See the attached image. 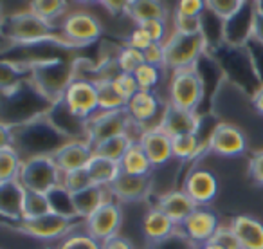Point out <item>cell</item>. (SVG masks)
<instances>
[{"label":"cell","instance_id":"db71d44e","mask_svg":"<svg viewBox=\"0 0 263 249\" xmlns=\"http://www.w3.org/2000/svg\"><path fill=\"white\" fill-rule=\"evenodd\" d=\"M126 45H130V47H134V49H139V51H144L148 45H152V40L148 38V34L144 33L141 27H136V29L130 33V37H128Z\"/></svg>","mask_w":263,"mask_h":249},{"label":"cell","instance_id":"f546056e","mask_svg":"<svg viewBox=\"0 0 263 249\" xmlns=\"http://www.w3.org/2000/svg\"><path fill=\"white\" fill-rule=\"evenodd\" d=\"M172 148H173V157L182 163L197 159L198 155L208 150V147L202 143L198 134H182V136L172 137Z\"/></svg>","mask_w":263,"mask_h":249},{"label":"cell","instance_id":"bcb514c9","mask_svg":"<svg viewBox=\"0 0 263 249\" xmlns=\"http://www.w3.org/2000/svg\"><path fill=\"white\" fill-rule=\"evenodd\" d=\"M114 87L123 96V99L126 103H130V99L141 91L139 85H137L136 76H134V74H126V73H119L114 78Z\"/></svg>","mask_w":263,"mask_h":249},{"label":"cell","instance_id":"d6a6232c","mask_svg":"<svg viewBox=\"0 0 263 249\" xmlns=\"http://www.w3.org/2000/svg\"><path fill=\"white\" fill-rule=\"evenodd\" d=\"M27 80H31L29 67L9 62V60H2V63H0V92L2 94L13 91Z\"/></svg>","mask_w":263,"mask_h":249},{"label":"cell","instance_id":"5b68a950","mask_svg":"<svg viewBox=\"0 0 263 249\" xmlns=\"http://www.w3.org/2000/svg\"><path fill=\"white\" fill-rule=\"evenodd\" d=\"M208 52V40L204 33L184 34L172 31L164 42V69L180 70L197 67L198 60Z\"/></svg>","mask_w":263,"mask_h":249},{"label":"cell","instance_id":"7dc6e473","mask_svg":"<svg viewBox=\"0 0 263 249\" xmlns=\"http://www.w3.org/2000/svg\"><path fill=\"white\" fill-rule=\"evenodd\" d=\"M137 27H141V29L148 34L152 44H164L170 37L168 22H166V20H148V22L139 24Z\"/></svg>","mask_w":263,"mask_h":249},{"label":"cell","instance_id":"816d5d0a","mask_svg":"<svg viewBox=\"0 0 263 249\" xmlns=\"http://www.w3.org/2000/svg\"><path fill=\"white\" fill-rule=\"evenodd\" d=\"M173 11L180 13V15L200 16L205 11V2H200V0H180L179 4L173 8Z\"/></svg>","mask_w":263,"mask_h":249},{"label":"cell","instance_id":"277c9868","mask_svg":"<svg viewBox=\"0 0 263 249\" xmlns=\"http://www.w3.org/2000/svg\"><path fill=\"white\" fill-rule=\"evenodd\" d=\"M80 58H60L51 62L36 63L31 65V81L38 87V91L51 99L52 103H58L63 99L69 85L76 80V62Z\"/></svg>","mask_w":263,"mask_h":249},{"label":"cell","instance_id":"4316f807","mask_svg":"<svg viewBox=\"0 0 263 249\" xmlns=\"http://www.w3.org/2000/svg\"><path fill=\"white\" fill-rule=\"evenodd\" d=\"M177 229H179V226L164 211H161L157 206L148 209V213L143 219V231L146 235L148 242L162 240V238L173 235Z\"/></svg>","mask_w":263,"mask_h":249},{"label":"cell","instance_id":"5bb4252c","mask_svg":"<svg viewBox=\"0 0 263 249\" xmlns=\"http://www.w3.org/2000/svg\"><path fill=\"white\" fill-rule=\"evenodd\" d=\"M155 127H159L170 137L182 136V134H198L202 127V117L197 112H187L168 103L162 109L159 123Z\"/></svg>","mask_w":263,"mask_h":249},{"label":"cell","instance_id":"f5cc1de1","mask_svg":"<svg viewBox=\"0 0 263 249\" xmlns=\"http://www.w3.org/2000/svg\"><path fill=\"white\" fill-rule=\"evenodd\" d=\"M252 42L263 45V2H254V22H252Z\"/></svg>","mask_w":263,"mask_h":249},{"label":"cell","instance_id":"11a10c76","mask_svg":"<svg viewBox=\"0 0 263 249\" xmlns=\"http://www.w3.org/2000/svg\"><path fill=\"white\" fill-rule=\"evenodd\" d=\"M103 249H134V244L128 238L117 235V237H112L110 240L103 242Z\"/></svg>","mask_w":263,"mask_h":249},{"label":"cell","instance_id":"603a6c76","mask_svg":"<svg viewBox=\"0 0 263 249\" xmlns=\"http://www.w3.org/2000/svg\"><path fill=\"white\" fill-rule=\"evenodd\" d=\"M92 155H94V150L87 141H69L52 155V159L62 170V173H69L74 170L87 168Z\"/></svg>","mask_w":263,"mask_h":249},{"label":"cell","instance_id":"60d3db41","mask_svg":"<svg viewBox=\"0 0 263 249\" xmlns=\"http://www.w3.org/2000/svg\"><path fill=\"white\" fill-rule=\"evenodd\" d=\"M58 249H103V244L87 231H76L60 242Z\"/></svg>","mask_w":263,"mask_h":249},{"label":"cell","instance_id":"4fadbf2b","mask_svg":"<svg viewBox=\"0 0 263 249\" xmlns=\"http://www.w3.org/2000/svg\"><path fill=\"white\" fill-rule=\"evenodd\" d=\"M208 150L220 157H236L247 150V137L233 123H216L208 143Z\"/></svg>","mask_w":263,"mask_h":249},{"label":"cell","instance_id":"30bf717a","mask_svg":"<svg viewBox=\"0 0 263 249\" xmlns=\"http://www.w3.org/2000/svg\"><path fill=\"white\" fill-rule=\"evenodd\" d=\"M132 127H134V121H132L128 109L98 112L87 123V141L90 147H96L98 143L110 139V137L128 134Z\"/></svg>","mask_w":263,"mask_h":249},{"label":"cell","instance_id":"f35d334b","mask_svg":"<svg viewBox=\"0 0 263 249\" xmlns=\"http://www.w3.org/2000/svg\"><path fill=\"white\" fill-rule=\"evenodd\" d=\"M116 58H117L119 73H126V74H134L144 63L143 51L130 47V45H123L119 49V52L116 55Z\"/></svg>","mask_w":263,"mask_h":249},{"label":"cell","instance_id":"d4e9b609","mask_svg":"<svg viewBox=\"0 0 263 249\" xmlns=\"http://www.w3.org/2000/svg\"><path fill=\"white\" fill-rule=\"evenodd\" d=\"M241 249H263V222L251 215H236L231 220Z\"/></svg>","mask_w":263,"mask_h":249},{"label":"cell","instance_id":"7a4b0ae2","mask_svg":"<svg viewBox=\"0 0 263 249\" xmlns=\"http://www.w3.org/2000/svg\"><path fill=\"white\" fill-rule=\"evenodd\" d=\"M9 129H11V147L22 155L24 161L40 155H54L63 145L70 141L47 119V116Z\"/></svg>","mask_w":263,"mask_h":249},{"label":"cell","instance_id":"836d02e7","mask_svg":"<svg viewBox=\"0 0 263 249\" xmlns=\"http://www.w3.org/2000/svg\"><path fill=\"white\" fill-rule=\"evenodd\" d=\"M94 85H96V91H98L99 112L121 110L128 106V103L123 99V96L114 87V80H98L94 81Z\"/></svg>","mask_w":263,"mask_h":249},{"label":"cell","instance_id":"d590c367","mask_svg":"<svg viewBox=\"0 0 263 249\" xmlns=\"http://www.w3.org/2000/svg\"><path fill=\"white\" fill-rule=\"evenodd\" d=\"M47 201L51 206V211L56 215L62 217H78L76 209H74V202H72V193L67 190L63 184H58L52 190H49L47 193Z\"/></svg>","mask_w":263,"mask_h":249},{"label":"cell","instance_id":"e0dca14e","mask_svg":"<svg viewBox=\"0 0 263 249\" xmlns=\"http://www.w3.org/2000/svg\"><path fill=\"white\" fill-rule=\"evenodd\" d=\"M137 143L148 155L154 168H161L166 163L173 159V148H172V137L166 132H162L159 127H152L139 134Z\"/></svg>","mask_w":263,"mask_h":249},{"label":"cell","instance_id":"1f68e13d","mask_svg":"<svg viewBox=\"0 0 263 249\" xmlns=\"http://www.w3.org/2000/svg\"><path fill=\"white\" fill-rule=\"evenodd\" d=\"M119 166L121 172L128 175H152V170H154V165L139 147V143H136L124 154V157L119 161Z\"/></svg>","mask_w":263,"mask_h":249},{"label":"cell","instance_id":"9c48e42d","mask_svg":"<svg viewBox=\"0 0 263 249\" xmlns=\"http://www.w3.org/2000/svg\"><path fill=\"white\" fill-rule=\"evenodd\" d=\"M60 33L70 45L81 49L96 44L101 38L103 26L88 11H72L63 16L60 24Z\"/></svg>","mask_w":263,"mask_h":249},{"label":"cell","instance_id":"ac0fdd59","mask_svg":"<svg viewBox=\"0 0 263 249\" xmlns=\"http://www.w3.org/2000/svg\"><path fill=\"white\" fill-rule=\"evenodd\" d=\"M182 190L197 202V206H208L218 193V179L211 170L195 168L186 175Z\"/></svg>","mask_w":263,"mask_h":249},{"label":"cell","instance_id":"7402d4cb","mask_svg":"<svg viewBox=\"0 0 263 249\" xmlns=\"http://www.w3.org/2000/svg\"><path fill=\"white\" fill-rule=\"evenodd\" d=\"M24 193L26 188L20 181L0 183V215L4 224H16L24 220Z\"/></svg>","mask_w":263,"mask_h":249},{"label":"cell","instance_id":"9f6ffc18","mask_svg":"<svg viewBox=\"0 0 263 249\" xmlns=\"http://www.w3.org/2000/svg\"><path fill=\"white\" fill-rule=\"evenodd\" d=\"M101 8L108 9L110 15H119V13L126 11V2H101Z\"/></svg>","mask_w":263,"mask_h":249},{"label":"cell","instance_id":"52a82bcc","mask_svg":"<svg viewBox=\"0 0 263 249\" xmlns=\"http://www.w3.org/2000/svg\"><path fill=\"white\" fill-rule=\"evenodd\" d=\"M170 105L177 109L197 112L205 98V85L197 69H180L172 73L168 85Z\"/></svg>","mask_w":263,"mask_h":249},{"label":"cell","instance_id":"3957f363","mask_svg":"<svg viewBox=\"0 0 263 249\" xmlns=\"http://www.w3.org/2000/svg\"><path fill=\"white\" fill-rule=\"evenodd\" d=\"M0 33L6 44H33V42L60 38V26L34 15L29 8L26 11H16L4 15L0 22Z\"/></svg>","mask_w":263,"mask_h":249},{"label":"cell","instance_id":"ee69618b","mask_svg":"<svg viewBox=\"0 0 263 249\" xmlns=\"http://www.w3.org/2000/svg\"><path fill=\"white\" fill-rule=\"evenodd\" d=\"M161 70L162 69H159V67L143 63V65L134 73V76H136L137 85H139L141 91L154 92V88L157 87L159 81H161Z\"/></svg>","mask_w":263,"mask_h":249},{"label":"cell","instance_id":"ffe728a7","mask_svg":"<svg viewBox=\"0 0 263 249\" xmlns=\"http://www.w3.org/2000/svg\"><path fill=\"white\" fill-rule=\"evenodd\" d=\"M47 119L54 124L56 129L70 141H87V123L80 117H76L67 105L63 103V99H60L58 103L52 105V109L49 110ZM88 143V141H87Z\"/></svg>","mask_w":263,"mask_h":249},{"label":"cell","instance_id":"f6af8a7d","mask_svg":"<svg viewBox=\"0 0 263 249\" xmlns=\"http://www.w3.org/2000/svg\"><path fill=\"white\" fill-rule=\"evenodd\" d=\"M204 15V13H202ZM200 16H190V15H180V13L173 11V31H179L184 34H197L202 33L204 29V22Z\"/></svg>","mask_w":263,"mask_h":249},{"label":"cell","instance_id":"44dd1931","mask_svg":"<svg viewBox=\"0 0 263 249\" xmlns=\"http://www.w3.org/2000/svg\"><path fill=\"white\" fill-rule=\"evenodd\" d=\"M128 112L134 121V127L141 129V132L146 129H152L150 123L155 121L159 116V109H161V99L157 98L155 92L139 91L128 103Z\"/></svg>","mask_w":263,"mask_h":249},{"label":"cell","instance_id":"6da1fadb","mask_svg":"<svg viewBox=\"0 0 263 249\" xmlns=\"http://www.w3.org/2000/svg\"><path fill=\"white\" fill-rule=\"evenodd\" d=\"M54 103L47 99L31 80L20 83L13 91L2 94L0 103V116L2 124L20 127L31 123L40 117H45Z\"/></svg>","mask_w":263,"mask_h":249},{"label":"cell","instance_id":"7bdbcfd3","mask_svg":"<svg viewBox=\"0 0 263 249\" xmlns=\"http://www.w3.org/2000/svg\"><path fill=\"white\" fill-rule=\"evenodd\" d=\"M62 184L70 193H78V191L90 188L92 184H94V181H92L87 168H81V170H74V172H69V173H63Z\"/></svg>","mask_w":263,"mask_h":249},{"label":"cell","instance_id":"d6986e66","mask_svg":"<svg viewBox=\"0 0 263 249\" xmlns=\"http://www.w3.org/2000/svg\"><path fill=\"white\" fill-rule=\"evenodd\" d=\"M152 184V175H128L121 172L119 177L108 186V191L117 201L139 202L148 197Z\"/></svg>","mask_w":263,"mask_h":249},{"label":"cell","instance_id":"c3c4849f","mask_svg":"<svg viewBox=\"0 0 263 249\" xmlns=\"http://www.w3.org/2000/svg\"><path fill=\"white\" fill-rule=\"evenodd\" d=\"M211 244L218 245V247L222 249H241V244L240 240H238L236 233H234V229L229 226H220L218 229H216L215 237L211 238Z\"/></svg>","mask_w":263,"mask_h":249},{"label":"cell","instance_id":"8d00e7d4","mask_svg":"<svg viewBox=\"0 0 263 249\" xmlns=\"http://www.w3.org/2000/svg\"><path fill=\"white\" fill-rule=\"evenodd\" d=\"M47 213H51L47 195L34 190H26L24 193V220L38 219Z\"/></svg>","mask_w":263,"mask_h":249},{"label":"cell","instance_id":"ba28073f","mask_svg":"<svg viewBox=\"0 0 263 249\" xmlns=\"http://www.w3.org/2000/svg\"><path fill=\"white\" fill-rule=\"evenodd\" d=\"M63 173L54 163L52 155L26 159L20 170L18 181L26 190H34L40 193H47L54 186L62 184Z\"/></svg>","mask_w":263,"mask_h":249},{"label":"cell","instance_id":"7c38bea8","mask_svg":"<svg viewBox=\"0 0 263 249\" xmlns=\"http://www.w3.org/2000/svg\"><path fill=\"white\" fill-rule=\"evenodd\" d=\"M121 224H123V208L119 202L108 199L101 208H98L85 220V231L103 244L112 237H117Z\"/></svg>","mask_w":263,"mask_h":249},{"label":"cell","instance_id":"680465c9","mask_svg":"<svg viewBox=\"0 0 263 249\" xmlns=\"http://www.w3.org/2000/svg\"><path fill=\"white\" fill-rule=\"evenodd\" d=\"M200 249H222V247H218V245H215V244H211V242H208V244L200 245Z\"/></svg>","mask_w":263,"mask_h":249},{"label":"cell","instance_id":"f1b7e54d","mask_svg":"<svg viewBox=\"0 0 263 249\" xmlns=\"http://www.w3.org/2000/svg\"><path fill=\"white\" fill-rule=\"evenodd\" d=\"M87 170H88V173H90L94 184L105 186V188H108L121 173L119 163L112 161V159L101 157V155H92L90 163L87 165Z\"/></svg>","mask_w":263,"mask_h":249},{"label":"cell","instance_id":"8992f818","mask_svg":"<svg viewBox=\"0 0 263 249\" xmlns=\"http://www.w3.org/2000/svg\"><path fill=\"white\" fill-rule=\"evenodd\" d=\"M18 233L29 235L38 240H60L67 238L69 235L76 233L78 227L85 226V220L81 217H62L56 213H47L44 217L31 220H22L16 224H4Z\"/></svg>","mask_w":263,"mask_h":249},{"label":"cell","instance_id":"e575fe53","mask_svg":"<svg viewBox=\"0 0 263 249\" xmlns=\"http://www.w3.org/2000/svg\"><path fill=\"white\" fill-rule=\"evenodd\" d=\"M24 157L13 147L0 148V183H13L18 181Z\"/></svg>","mask_w":263,"mask_h":249},{"label":"cell","instance_id":"8fae6325","mask_svg":"<svg viewBox=\"0 0 263 249\" xmlns=\"http://www.w3.org/2000/svg\"><path fill=\"white\" fill-rule=\"evenodd\" d=\"M63 103L80 119L88 121L90 117H94L99 112L98 91H96L94 81L76 78L67 88L65 96H63Z\"/></svg>","mask_w":263,"mask_h":249},{"label":"cell","instance_id":"74e56055","mask_svg":"<svg viewBox=\"0 0 263 249\" xmlns=\"http://www.w3.org/2000/svg\"><path fill=\"white\" fill-rule=\"evenodd\" d=\"M29 9L40 19L54 24V20L65 13L67 4L63 0H34L29 4Z\"/></svg>","mask_w":263,"mask_h":249},{"label":"cell","instance_id":"b9f144b4","mask_svg":"<svg viewBox=\"0 0 263 249\" xmlns=\"http://www.w3.org/2000/svg\"><path fill=\"white\" fill-rule=\"evenodd\" d=\"M205 6H208V9L213 15H216L220 20L226 22V20L233 19V16L243 8L245 2L243 0H208Z\"/></svg>","mask_w":263,"mask_h":249},{"label":"cell","instance_id":"83f0119b","mask_svg":"<svg viewBox=\"0 0 263 249\" xmlns=\"http://www.w3.org/2000/svg\"><path fill=\"white\" fill-rule=\"evenodd\" d=\"M124 15L139 26L148 20H168V8L157 0H130L126 2Z\"/></svg>","mask_w":263,"mask_h":249},{"label":"cell","instance_id":"4dcf8cb0","mask_svg":"<svg viewBox=\"0 0 263 249\" xmlns=\"http://www.w3.org/2000/svg\"><path fill=\"white\" fill-rule=\"evenodd\" d=\"M137 143V139L128 134H121V136H116V137H110L106 141H101L98 143L96 147H92L94 150V155H101V157H106V159H112V161H117L119 163L121 159L124 157L128 150H130L134 145Z\"/></svg>","mask_w":263,"mask_h":249},{"label":"cell","instance_id":"9a60e30c","mask_svg":"<svg viewBox=\"0 0 263 249\" xmlns=\"http://www.w3.org/2000/svg\"><path fill=\"white\" fill-rule=\"evenodd\" d=\"M252 22H254V2H245V6L223 22V44L229 47H247L252 40Z\"/></svg>","mask_w":263,"mask_h":249},{"label":"cell","instance_id":"6f0895ef","mask_svg":"<svg viewBox=\"0 0 263 249\" xmlns=\"http://www.w3.org/2000/svg\"><path fill=\"white\" fill-rule=\"evenodd\" d=\"M252 105L259 114H263V83L256 87V91L252 92Z\"/></svg>","mask_w":263,"mask_h":249},{"label":"cell","instance_id":"ab89813d","mask_svg":"<svg viewBox=\"0 0 263 249\" xmlns=\"http://www.w3.org/2000/svg\"><path fill=\"white\" fill-rule=\"evenodd\" d=\"M146 249H200V245L195 244V242L179 227L175 233L162 238V240L148 242Z\"/></svg>","mask_w":263,"mask_h":249},{"label":"cell","instance_id":"cb8c5ba5","mask_svg":"<svg viewBox=\"0 0 263 249\" xmlns=\"http://www.w3.org/2000/svg\"><path fill=\"white\" fill-rule=\"evenodd\" d=\"M157 208L164 211L177 226H182V222L198 208L197 202L190 197L184 190H170L166 193L159 195Z\"/></svg>","mask_w":263,"mask_h":249},{"label":"cell","instance_id":"681fc988","mask_svg":"<svg viewBox=\"0 0 263 249\" xmlns=\"http://www.w3.org/2000/svg\"><path fill=\"white\" fill-rule=\"evenodd\" d=\"M247 172L252 183L263 186V150H258L249 157Z\"/></svg>","mask_w":263,"mask_h":249},{"label":"cell","instance_id":"f907efd6","mask_svg":"<svg viewBox=\"0 0 263 249\" xmlns=\"http://www.w3.org/2000/svg\"><path fill=\"white\" fill-rule=\"evenodd\" d=\"M144 63L164 69V44H152L143 51Z\"/></svg>","mask_w":263,"mask_h":249},{"label":"cell","instance_id":"2e32d148","mask_svg":"<svg viewBox=\"0 0 263 249\" xmlns=\"http://www.w3.org/2000/svg\"><path fill=\"white\" fill-rule=\"evenodd\" d=\"M222 226L218 222V215L213 209L205 208V206H198L190 217L182 222L180 229L198 245H204L208 242H211V238L215 237L216 229Z\"/></svg>","mask_w":263,"mask_h":249},{"label":"cell","instance_id":"484cf974","mask_svg":"<svg viewBox=\"0 0 263 249\" xmlns=\"http://www.w3.org/2000/svg\"><path fill=\"white\" fill-rule=\"evenodd\" d=\"M108 193H110L108 188L98 186V184H92L87 190L72 193V202H74V209H76V215L81 217L83 220H87L96 209L101 208V206L108 201Z\"/></svg>","mask_w":263,"mask_h":249}]
</instances>
